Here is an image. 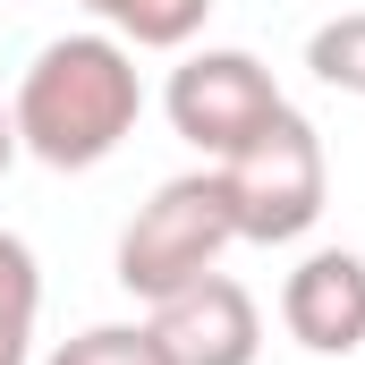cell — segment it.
Segmentation results:
<instances>
[{"mask_svg":"<svg viewBox=\"0 0 365 365\" xmlns=\"http://www.w3.org/2000/svg\"><path fill=\"white\" fill-rule=\"evenodd\" d=\"M34 314H43V264L17 230H0V365L34 357Z\"/></svg>","mask_w":365,"mask_h":365,"instance_id":"8","label":"cell"},{"mask_svg":"<svg viewBox=\"0 0 365 365\" xmlns=\"http://www.w3.org/2000/svg\"><path fill=\"white\" fill-rule=\"evenodd\" d=\"M230 247H238V212H230L221 170L162 179L145 204H136V221L119 230V289L145 297V306H162V297H179L187 280L221 272Z\"/></svg>","mask_w":365,"mask_h":365,"instance_id":"2","label":"cell"},{"mask_svg":"<svg viewBox=\"0 0 365 365\" xmlns=\"http://www.w3.org/2000/svg\"><path fill=\"white\" fill-rule=\"evenodd\" d=\"M162 110H170V128H179L204 162H230L238 145H255L280 110H289V93H280V77L255 60V51L204 43V51H187L179 68H170Z\"/></svg>","mask_w":365,"mask_h":365,"instance_id":"4","label":"cell"},{"mask_svg":"<svg viewBox=\"0 0 365 365\" xmlns=\"http://www.w3.org/2000/svg\"><path fill=\"white\" fill-rule=\"evenodd\" d=\"M43 365H170V349L153 323H93L77 340H60Z\"/></svg>","mask_w":365,"mask_h":365,"instance_id":"9","label":"cell"},{"mask_svg":"<svg viewBox=\"0 0 365 365\" xmlns=\"http://www.w3.org/2000/svg\"><path fill=\"white\" fill-rule=\"evenodd\" d=\"M145 323L162 331L170 365H255L264 357V314H255V297H247L230 272L187 280L179 297H162Z\"/></svg>","mask_w":365,"mask_h":365,"instance_id":"5","label":"cell"},{"mask_svg":"<svg viewBox=\"0 0 365 365\" xmlns=\"http://www.w3.org/2000/svg\"><path fill=\"white\" fill-rule=\"evenodd\" d=\"M230 187V212H238V238L255 247H289L323 221L331 204V162H323V136L306 110H280L255 145H238L230 162H212Z\"/></svg>","mask_w":365,"mask_h":365,"instance_id":"3","label":"cell"},{"mask_svg":"<svg viewBox=\"0 0 365 365\" xmlns=\"http://www.w3.org/2000/svg\"><path fill=\"white\" fill-rule=\"evenodd\" d=\"M280 323L297 349L314 357H349L365 349V255L349 247H314L297 272L280 280Z\"/></svg>","mask_w":365,"mask_h":365,"instance_id":"6","label":"cell"},{"mask_svg":"<svg viewBox=\"0 0 365 365\" xmlns=\"http://www.w3.org/2000/svg\"><path fill=\"white\" fill-rule=\"evenodd\" d=\"M306 68H314L331 93H357V102H365V9L323 17V26L306 34Z\"/></svg>","mask_w":365,"mask_h":365,"instance_id":"10","label":"cell"},{"mask_svg":"<svg viewBox=\"0 0 365 365\" xmlns=\"http://www.w3.org/2000/svg\"><path fill=\"white\" fill-rule=\"evenodd\" d=\"M17 162V119H9V102H0V170Z\"/></svg>","mask_w":365,"mask_h":365,"instance_id":"11","label":"cell"},{"mask_svg":"<svg viewBox=\"0 0 365 365\" xmlns=\"http://www.w3.org/2000/svg\"><path fill=\"white\" fill-rule=\"evenodd\" d=\"M102 34H119L128 51H187L212 17V0H77Z\"/></svg>","mask_w":365,"mask_h":365,"instance_id":"7","label":"cell"},{"mask_svg":"<svg viewBox=\"0 0 365 365\" xmlns=\"http://www.w3.org/2000/svg\"><path fill=\"white\" fill-rule=\"evenodd\" d=\"M17 153H34L43 170H102L136 119H145V77H136V51L119 34H60L26 60L17 77Z\"/></svg>","mask_w":365,"mask_h":365,"instance_id":"1","label":"cell"}]
</instances>
